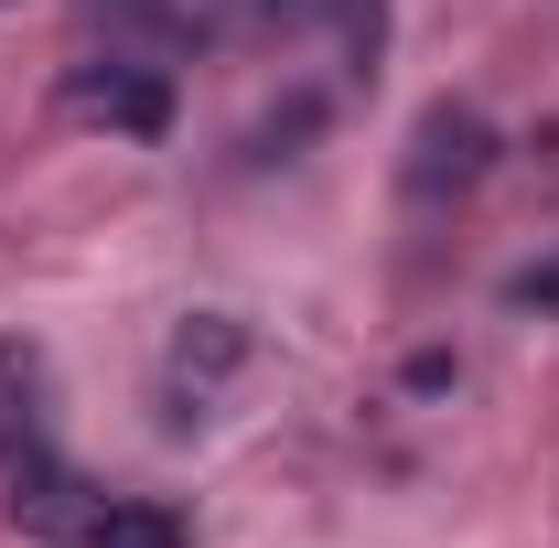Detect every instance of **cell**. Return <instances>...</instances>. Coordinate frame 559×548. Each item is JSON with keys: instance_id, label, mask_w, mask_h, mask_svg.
I'll return each mask as SVG.
<instances>
[{"instance_id": "cell-1", "label": "cell", "mask_w": 559, "mask_h": 548, "mask_svg": "<svg viewBox=\"0 0 559 548\" xmlns=\"http://www.w3.org/2000/svg\"><path fill=\"white\" fill-rule=\"evenodd\" d=\"M495 172V130L474 108H430L409 130V194L419 205H441V194H463V183H485Z\"/></svg>"}, {"instance_id": "cell-2", "label": "cell", "mask_w": 559, "mask_h": 548, "mask_svg": "<svg viewBox=\"0 0 559 548\" xmlns=\"http://www.w3.org/2000/svg\"><path fill=\"white\" fill-rule=\"evenodd\" d=\"M66 108H75V119H97V130H130V140H162V130H173V86H162L151 65H86L66 86Z\"/></svg>"}, {"instance_id": "cell-3", "label": "cell", "mask_w": 559, "mask_h": 548, "mask_svg": "<svg viewBox=\"0 0 559 548\" xmlns=\"http://www.w3.org/2000/svg\"><path fill=\"white\" fill-rule=\"evenodd\" d=\"M237 355H248V334H237L226 312H194V323L173 334V377H194V388H205V377H226Z\"/></svg>"}, {"instance_id": "cell-4", "label": "cell", "mask_w": 559, "mask_h": 548, "mask_svg": "<svg viewBox=\"0 0 559 548\" xmlns=\"http://www.w3.org/2000/svg\"><path fill=\"white\" fill-rule=\"evenodd\" d=\"M86 548H183V516L173 505H108V516H86Z\"/></svg>"}, {"instance_id": "cell-5", "label": "cell", "mask_w": 559, "mask_h": 548, "mask_svg": "<svg viewBox=\"0 0 559 548\" xmlns=\"http://www.w3.org/2000/svg\"><path fill=\"white\" fill-rule=\"evenodd\" d=\"M506 301H516V312H559V259L516 270V279H506Z\"/></svg>"}, {"instance_id": "cell-6", "label": "cell", "mask_w": 559, "mask_h": 548, "mask_svg": "<svg viewBox=\"0 0 559 548\" xmlns=\"http://www.w3.org/2000/svg\"><path fill=\"white\" fill-rule=\"evenodd\" d=\"M0 11H22V0H0Z\"/></svg>"}]
</instances>
